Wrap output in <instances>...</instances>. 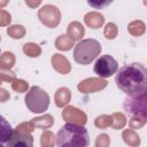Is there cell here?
<instances>
[{
  "mask_svg": "<svg viewBox=\"0 0 147 147\" xmlns=\"http://www.w3.org/2000/svg\"><path fill=\"white\" fill-rule=\"evenodd\" d=\"M116 86L126 95L147 90V67L132 62L118 69L115 76Z\"/></svg>",
  "mask_w": 147,
  "mask_h": 147,
  "instance_id": "cell-1",
  "label": "cell"
},
{
  "mask_svg": "<svg viewBox=\"0 0 147 147\" xmlns=\"http://www.w3.org/2000/svg\"><path fill=\"white\" fill-rule=\"evenodd\" d=\"M56 147H88L90 136L85 126L76 123L62 125L55 137Z\"/></svg>",
  "mask_w": 147,
  "mask_h": 147,
  "instance_id": "cell-2",
  "label": "cell"
},
{
  "mask_svg": "<svg viewBox=\"0 0 147 147\" xmlns=\"http://www.w3.org/2000/svg\"><path fill=\"white\" fill-rule=\"evenodd\" d=\"M101 53V45L98 40L87 38L80 40L74 48V60L82 65H87Z\"/></svg>",
  "mask_w": 147,
  "mask_h": 147,
  "instance_id": "cell-3",
  "label": "cell"
},
{
  "mask_svg": "<svg viewBox=\"0 0 147 147\" xmlns=\"http://www.w3.org/2000/svg\"><path fill=\"white\" fill-rule=\"evenodd\" d=\"M123 109L127 116L147 122V90L126 95L123 102Z\"/></svg>",
  "mask_w": 147,
  "mask_h": 147,
  "instance_id": "cell-4",
  "label": "cell"
},
{
  "mask_svg": "<svg viewBox=\"0 0 147 147\" xmlns=\"http://www.w3.org/2000/svg\"><path fill=\"white\" fill-rule=\"evenodd\" d=\"M25 106L34 114H40L47 110L49 106V95L39 86H31V88L25 94Z\"/></svg>",
  "mask_w": 147,
  "mask_h": 147,
  "instance_id": "cell-5",
  "label": "cell"
},
{
  "mask_svg": "<svg viewBox=\"0 0 147 147\" xmlns=\"http://www.w3.org/2000/svg\"><path fill=\"white\" fill-rule=\"evenodd\" d=\"M93 70L94 74H96L99 77L108 78L118 71V63L111 55L105 54L95 61Z\"/></svg>",
  "mask_w": 147,
  "mask_h": 147,
  "instance_id": "cell-6",
  "label": "cell"
},
{
  "mask_svg": "<svg viewBox=\"0 0 147 147\" xmlns=\"http://www.w3.org/2000/svg\"><path fill=\"white\" fill-rule=\"evenodd\" d=\"M6 145V147H33V137L30 133L14 131Z\"/></svg>",
  "mask_w": 147,
  "mask_h": 147,
  "instance_id": "cell-7",
  "label": "cell"
}]
</instances>
